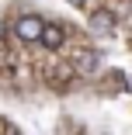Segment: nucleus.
Masks as SVG:
<instances>
[{"mask_svg": "<svg viewBox=\"0 0 132 135\" xmlns=\"http://www.w3.org/2000/svg\"><path fill=\"white\" fill-rule=\"evenodd\" d=\"M42 28H45V21L35 17V14H24V17L14 24V31H17L21 42H38V38H42Z\"/></svg>", "mask_w": 132, "mask_h": 135, "instance_id": "nucleus-1", "label": "nucleus"}, {"mask_svg": "<svg viewBox=\"0 0 132 135\" xmlns=\"http://www.w3.org/2000/svg\"><path fill=\"white\" fill-rule=\"evenodd\" d=\"M76 66H80L84 73H94V69H97V56H94V52H87V56H80V62H76Z\"/></svg>", "mask_w": 132, "mask_h": 135, "instance_id": "nucleus-4", "label": "nucleus"}, {"mask_svg": "<svg viewBox=\"0 0 132 135\" xmlns=\"http://www.w3.org/2000/svg\"><path fill=\"white\" fill-rule=\"evenodd\" d=\"M90 28L101 31V35H115V14H111V11H97V14L90 17Z\"/></svg>", "mask_w": 132, "mask_h": 135, "instance_id": "nucleus-3", "label": "nucleus"}, {"mask_svg": "<svg viewBox=\"0 0 132 135\" xmlns=\"http://www.w3.org/2000/svg\"><path fill=\"white\" fill-rule=\"evenodd\" d=\"M45 49H59L63 42H66V31L59 28V24H45V28H42V38H38Z\"/></svg>", "mask_w": 132, "mask_h": 135, "instance_id": "nucleus-2", "label": "nucleus"}, {"mask_svg": "<svg viewBox=\"0 0 132 135\" xmlns=\"http://www.w3.org/2000/svg\"><path fill=\"white\" fill-rule=\"evenodd\" d=\"M70 4H87V0H70Z\"/></svg>", "mask_w": 132, "mask_h": 135, "instance_id": "nucleus-5", "label": "nucleus"}]
</instances>
